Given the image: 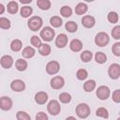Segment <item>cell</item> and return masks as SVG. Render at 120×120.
Masks as SVG:
<instances>
[{
  "instance_id": "1",
  "label": "cell",
  "mask_w": 120,
  "mask_h": 120,
  "mask_svg": "<svg viewBox=\"0 0 120 120\" xmlns=\"http://www.w3.org/2000/svg\"><path fill=\"white\" fill-rule=\"evenodd\" d=\"M43 24V21L39 16H32L27 22V26L31 31H38Z\"/></svg>"
},
{
  "instance_id": "2",
  "label": "cell",
  "mask_w": 120,
  "mask_h": 120,
  "mask_svg": "<svg viewBox=\"0 0 120 120\" xmlns=\"http://www.w3.org/2000/svg\"><path fill=\"white\" fill-rule=\"evenodd\" d=\"M91 110L88 104L86 103H80L76 107V114L81 119H85L90 115Z\"/></svg>"
},
{
  "instance_id": "3",
  "label": "cell",
  "mask_w": 120,
  "mask_h": 120,
  "mask_svg": "<svg viewBox=\"0 0 120 120\" xmlns=\"http://www.w3.org/2000/svg\"><path fill=\"white\" fill-rule=\"evenodd\" d=\"M40 38L44 40V41H46V42H50V41H52L53 38H54V37H55V32H54V30L52 28V27H50V26H45V27H43L41 30H40Z\"/></svg>"
},
{
  "instance_id": "4",
  "label": "cell",
  "mask_w": 120,
  "mask_h": 120,
  "mask_svg": "<svg viewBox=\"0 0 120 120\" xmlns=\"http://www.w3.org/2000/svg\"><path fill=\"white\" fill-rule=\"evenodd\" d=\"M110 42V37L105 32H99L95 37V43L98 47H105Z\"/></svg>"
},
{
  "instance_id": "5",
  "label": "cell",
  "mask_w": 120,
  "mask_h": 120,
  "mask_svg": "<svg viewBox=\"0 0 120 120\" xmlns=\"http://www.w3.org/2000/svg\"><path fill=\"white\" fill-rule=\"evenodd\" d=\"M47 111L52 115H57L61 111V106H60L59 101L56 99L50 100L47 105Z\"/></svg>"
},
{
  "instance_id": "6",
  "label": "cell",
  "mask_w": 120,
  "mask_h": 120,
  "mask_svg": "<svg viewBox=\"0 0 120 120\" xmlns=\"http://www.w3.org/2000/svg\"><path fill=\"white\" fill-rule=\"evenodd\" d=\"M96 95L98 99L106 100L111 95V90L107 85H100L98 87V89L96 91Z\"/></svg>"
},
{
  "instance_id": "7",
  "label": "cell",
  "mask_w": 120,
  "mask_h": 120,
  "mask_svg": "<svg viewBox=\"0 0 120 120\" xmlns=\"http://www.w3.org/2000/svg\"><path fill=\"white\" fill-rule=\"evenodd\" d=\"M108 75L112 80H117L120 77V65L117 63H113L110 65L108 68Z\"/></svg>"
},
{
  "instance_id": "8",
  "label": "cell",
  "mask_w": 120,
  "mask_h": 120,
  "mask_svg": "<svg viewBox=\"0 0 120 120\" xmlns=\"http://www.w3.org/2000/svg\"><path fill=\"white\" fill-rule=\"evenodd\" d=\"M50 85H51V87L52 89H55V90L61 89L65 85V80L61 76H54V77H52L51 79Z\"/></svg>"
},
{
  "instance_id": "9",
  "label": "cell",
  "mask_w": 120,
  "mask_h": 120,
  "mask_svg": "<svg viewBox=\"0 0 120 120\" xmlns=\"http://www.w3.org/2000/svg\"><path fill=\"white\" fill-rule=\"evenodd\" d=\"M60 69V64L57 61H50L47 63L46 65V72L50 75H54L56 73H58Z\"/></svg>"
},
{
  "instance_id": "10",
  "label": "cell",
  "mask_w": 120,
  "mask_h": 120,
  "mask_svg": "<svg viewBox=\"0 0 120 120\" xmlns=\"http://www.w3.org/2000/svg\"><path fill=\"white\" fill-rule=\"evenodd\" d=\"M10 88L14 92H22L25 89V83L22 80L16 79L10 82Z\"/></svg>"
},
{
  "instance_id": "11",
  "label": "cell",
  "mask_w": 120,
  "mask_h": 120,
  "mask_svg": "<svg viewBox=\"0 0 120 120\" xmlns=\"http://www.w3.org/2000/svg\"><path fill=\"white\" fill-rule=\"evenodd\" d=\"M12 100L10 98L3 96L0 98V109L3 111H9L12 108Z\"/></svg>"
},
{
  "instance_id": "12",
  "label": "cell",
  "mask_w": 120,
  "mask_h": 120,
  "mask_svg": "<svg viewBox=\"0 0 120 120\" xmlns=\"http://www.w3.org/2000/svg\"><path fill=\"white\" fill-rule=\"evenodd\" d=\"M68 38L67 37L66 34H59L56 38H55V45L57 48H65L68 44Z\"/></svg>"
},
{
  "instance_id": "13",
  "label": "cell",
  "mask_w": 120,
  "mask_h": 120,
  "mask_svg": "<svg viewBox=\"0 0 120 120\" xmlns=\"http://www.w3.org/2000/svg\"><path fill=\"white\" fill-rule=\"evenodd\" d=\"M82 24L85 28H92L96 24V19L91 15H84L82 18Z\"/></svg>"
},
{
  "instance_id": "14",
  "label": "cell",
  "mask_w": 120,
  "mask_h": 120,
  "mask_svg": "<svg viewBox=\"0 0 120 120\" xmlns=\"http://www.w3.org/2000/svg\"><path fill=\"white\" fill-rule=\"evenodd\" d=\"M0 63H1V66L2 68H6V69H8L12 67L14 61H13V58L11 55H8V54H6V55H3L1 57V60H0Z\"/></svg>"
},
{
  "instance_id": "15",
  "label": "cell",
  "mask_w": 120,
  "mask_h": 120,
  "mask_svg": "<svg viewBox=\"0 0 120 120\" xmlns=\"http://www.w3.org/2000/svg\"><path fill=\"white\" fill-rule=\"evenodd\" d=\"M48 98H49L48 94L43 91H39L35 95V101L39 105L45 104L48 101Z\"/></svg>"
},
{
  "instance_id": "16",
  "label": "cell",
  "mask_w": 120,
  "mask_h": 120,
  "mask_svg": "<svg viewBox=\"0 0 120 120\" xmlns=\"http://www.w3.org/2000/svg\"><path fill=\"white\" fill-rule=\"evenodd\" d=\"M69 49L74 52H81L82 49V42L78 38H74L69 43Z\"/></svg>"
},
{
  "instance_id": "17",
  "label": "cell",
  "mask_w": 120,
  "mask_h": 120,
  "mask_svg": "<svg viewBox=\"0 0 120 120\" xmlns=\"http://www.w3.org/2000/svg\"><path fill=\"white\" fill-rule=\"evenodd\" d=\"M36 54V50L31 47V46H26L25 48H23V50L22 51V57L26 58V59H30L32 58L34 55Z\"/></svg>"
},
{
  "instance_id": "18",
  "label": "cell",
  "mask_w": 120,
  "mask_h": 120,
  "mask_svg": "<svg viewBox=\"0 0 120 120\" xmlns=\"http://www.w3.org/2000/svg\"><path fill=\"white\" fill-rule=\"evenodd\" d=\"M88 10V7L85 3H78L77 6L75 7V13L77 15H83L84 13H86V11Z\"/></svg>"
},
{
  "instance_id": "19",
  "label": "cell",
  "mask_w": 120,
  "mask_h": 120,
  "mask_svg": "<svg viewBox=\"0 0 120 120\" xmlns=\"http://www.w3.org/2000/svg\"><path fill=\"white\" fill-rule=\"evenodd\" d=\"M52 52V48L47 43H42L41 46L38 48V52L42 56H48Z\"/></svg>"
},
{
  "instance_id": "20",
  "label": "cell",
  "mask_w": 120,
  "mask_h": 120,
  "mask_svg": "<svg viewBox=\"0 0 120 120\" xmlns=\"http://www.w3.org/2000/svg\"><path fill=\"white\" fill-rule=\"evenodd\" d=\"M96 81L95 80H87L84 83H83V90L87 93L92 92L95 88H96Z\"/></svg>"
},
{
  "instance_id": "21",
  "label": "cell",
  "mask_w": 120,
  "mask_h": 120,
  "mask_svg": "<svg viewBox=\"0 0 120 120\" xmlns=\"http://www.w3.org/2000/svg\"><path fill=\"white\" fill-rule=\"evenodd\" d=\"M7 9H8V12L10 13V14H16L19 10V6H18V3L15 2V1H10L8 3V6H7Z\"/></svg>"
},
{
  "instance_id": "22",
  "label": "cell",
  "mask_w": 120,
  "mask_h": 120,
  "mask_svg": "<svg viewBox=\"0 0 120 120\" xmlns=\"http://www.w3.org/2000/svg\"><path fill=\"white\" fill-rule=\"evenodd\" d=\"M15 67L19 71H24L27 68V62L22 58H19L15 62Z\"/></svg>"
},
{
  "instance_id": "23",
  "label": "cell",
  "mask_w": 120,
  "mask_h": 120,
  "mask_svg": "<svg viewBox=\"0 0 120 120\" xmlns=\"http://www.w3.org/2000/svg\"><path fill=\"white\" fill-rule=\"evenodd\" d=\"M51 5L52 4H51L50 0H38L37 1V6L41 10H48V9H50Z\"/></svg>"
},
{
  "instance_id": "24",
  "label": "cell",
  "mask_w": 120,
  "mask_h": 120,
  "mask_svg": "<svg viewBox=\"0 0 120 120\" xmlns=\"http://www.w3.org/2000/svg\"><path fill=\"white\" fill-rule=\"evenodd\" d=\"M20 13H21V16L23 17V18H28L32 15L33 13V8L29 6H23L22 8H21V10H20Z\"/></svg>"
},
{
  "instance_id": "25",
  "label": "cell",
  "mask_w": 120,
  "mask_h": 120,
  "mask_svg": "<svg viewBox=\"0 0 120 120\" xmlns=\"http://www.w3.org/2000/svg\"><path fill=\"white\" fill-rule=\"evenodd\" d=\"M92 58H93V52L91 51L85 50V51H82L81 52V59H82V62L87 63V62L91 61Z\"/></svg>"
},
{
  "instance_id": "26",
  "label": "cell",
  "mask_w": 120,
  "mask_h": 120,
  "mask_svg": "<svg viewBox=\"0 0 120 120\" xmlns=\"http://www.w3.org/2000/svg\"><path fill=\"white\" fill-rule=\"evenodd\" d=\"M22 42L20 39H13L10 43V49L13 52H19L22 50Z\"/></svg>"
},
{
  "instance_id": "27",
  "label": "cell",
  "mask_w": 120,
  "mask_h": 120,
  "mask_svg": "<svg viewBox=\"0 0 120 120\" xmlns=\"http://www.w3.org/2000/svg\"><path fill=\"white\" fill-rule=\"evenodd\" d=\"M95 60L98 64H104L107 61V55L102 52H98L95 54Z\"/></svg>"
},
{
  "instance_id": "28",
  "label": "cell",
  "mask_w": 120,
  "mask_h": 120,
  "mask_svg": "<svg viewBox=\"0 0 120 120\" xmlns=\"http://www.w3.org/2000/svg\"><path fill=\"white\" fill-rule=\"evenodd\" d=\"M60 14L65 18H68L72 15V8L69 6H63L60 8Z\"/></svg>"
},
{
  "instance_id": "29",
  "label": "cell",
  "mask_w": 120,
  "mask_h": 120,
  "mask_svg": "<svg viewBox=\"0 0 120 120\" xmlns=\"http://www.w3.org/2000/svg\"><path fill=\"white\" fill-rule=\"evenodd\" d=\"M50 23L52 27H55V28H58L62 25L63 22H62V19L59 17V16H52L51 19H50Z\"/></svg>"
},
{
  "instance_id": "30",
  "label": "cell",
  "mask_w": 120,
  "mask_h": 120,
  "mask_svg": "<svg viewBox=\"0 0 120 120\" xmlns=\"http://www.w3.org/2000/svg\"><path fill=\"white\" fill-rule=\"evenodd\" d=\"M107 20L111 23H116V22H118L119 16L117 14V12H115V11H110L108 13V15H107Z\"/></svg>"
},
{
  "instance_id": "31",
  "label": "cell",
  "mask_w": 120,
  "mask_h": 120,
  "mask_svg": "<svg viewBox=\"0 0 120 120\" xmlns=\"http://www.w3.org/2000/svg\"><path fill=\"white\" fill-rule=\"evenodd\" d=\"M65 27H66V30H67L68 32H69V33H74V32H76L77 29H78V24H77L75 22H73V21H69V22H68L66 23Z\"/></svg>"
},
{
  "instance_id": "32",
  "label": "cell",
  "mask_w": 120,
  "mask_h": 120,
  "mask_svg": "<svg viewBox=\"0 0 120 120\" xmlns=\"http://www.w3.org/2000/svg\"><path fill=\"white\" fill-rule=\"evenodd\" d=\"M59 100H60V102H62L64 104L69 103L71 101V95L68 92H63L59 95Z\"/></svg>"
},
{
  "instance_id": "33",
  "label": "cell",
  "mask_w": 120,
  "mask_h": 120,
  "mask_svg": "<svg viewBox=\"0 0 120 120\" xmlns=\"http://www.w3.org/2000/svg\"><path fill=\"white\" fill-rule=\"evenodd\" d=\"M96 115L98 116V117H101V118H109V112H108V110L104 107H99L97 111H96Z\"/></svg>"
},
{
  "instance_id": "34",
  "label": "cell",
  "mask_w": 120,
  "mask_h": 120,
  "mask_svg": "<svg viewBox=\"0 0 120 120\" xmlns=\"http://www.w3.org/2000/svg\"><path fill=\"white\" fill-rule=\"evenodd\" d=\"M76 77H77L78 80L83 81V80H85V79L88 77V72H87V70L84 69V68H80V69H78L77 72H76Z\"/></svg>"
},
{
  "instance_id": "35",
  "label": "cell",
  "mask_w": 120,
  "mask_h": 120,
  "mask_svg": "<svg viewBox=\"0 0 120 120\" xmlns=\"http://www.w3.org/2000/svg\"><path fill=\"white\" fill-rule=\"evenodd\" d=\"M10 26H11V23L8 18H5V17L0 18V27L2 29H9Z\"/></svg>"
},
{
  "instance_id": "36",
  "label": "cell",
  "mask_w": 120,
  "mask_h": 120,
  "mask_svg": "<svg viewBox=\"0 0 120 120\" xmlns=\"http://www.w3.org/2000/svg\"><path fill=\"white\" fill-rule=\"evenodd\" d=\"M30 42H31V44L33 45V47H35V48H39V47L41 46V44H42L40 38L38 37V36H36V35H34V36L31 37Z\"/></svg>"
},
{
  "instance_id": "37",
  "label": "cell",
  "mask_w": 120,
  "mask_h": 120,
  "mask_svg": "<svg viewBox=\"0 0 120 120\" xmlns=\"http://www.w3.org/2000/svg\"><path fill=\"white\" fill-rule=\"evenodd\" d=\"M16 118H17V120H30L31 119V116L26 112L19 111L16 113Z\"/></svg>"
},
{
  "instance_id": "38",
  "label": "cell",
  "mask_w": 120,
  "mask_h": 120,
  "mask_svg": "<svg viewBox=\"0 0 120 120\" xmlns=\"http://www.w3.org/2000/svg\"><path fill=\"white\" fill-rule=\"evenodd\" d=\"M111 35L112 38L114 39H120V25H115L111 32Z\"/></svg>"
},
{
  "instance_id": "39",
  "label": "cell",
  "mask_w": 120,
  "mask_h": 120,
  "mask_svg": "<svg viewBox=\"0 0 120 120\" xmlns=\"http://www.w3.org/2000/svg\"><path fill=\"white\" fill-rule=\"evenodd\" d=\"M112 52L115 56H117V57L120 56V42H115L112 44Z\"/></svg>"
},
{
  "instance_id": "40",
  "label": "cell",
  "mask_w": 120,
  "mask_h": 120,
  "mask_svg": "<svg viewBox=\"0 0 120 120\" xmlns=\"http://www.w3.org/2000/svg\"><path fill=\"white\" fill-rule=\"evenodd\" d=\"M112 99L115 103H120V89H116V90H114L112 92Z\"/></svg>"
},
{
  "instance_id": "41",
  "label": "cell",
  "mask_w": 120,
  "mask_h": 120,
  "mask_svg": "<svg viewBox=\"0 0 120 120\" xmlns=\"http://www.w3.org/2000/svg\"><path fill=\"white\" fill-rule=\"evenodd\" d=\"M48 119H49L48 115L43 112H39L36 115V120H48Z\"/></svg>"
},
{
  "instance_id": "42",
  "label": "cell",
  "mask_w": 120,
  "mask_h": 120,
  "mask_svg": "<svg viewBox=\"0 0 120 120\" xmlns=\"http://www.w3.org/2000/svg\"><path fill=\"white\" fill-rule=\"evenodd\" d=\"M22 4H24V5H27V4H30L33 0H19Z\"/></svg>"
},
{
  "instance_id": "43",
  "label": "cell",
  "mask_w": 120,
  "mask_h": 120,
  "mask_svg": "<svg viewBox=\"0 0 120 120\" xmlns=\"http://www.w3.org/2000/svg\"><path fill=\"white\" fill-rule=\"evenodd\" d=\"M4 11H5V7L3 4H0V15H2L4 13Z\"/></svg>"
},
{
  "instance_id": "44",
  "label": "cell",
  "mask_w": 120,
  "mask_h": 120,
  "mask_svg": "<svg viewBox=\"0 0 120 120\" xmlns=\"http://www.w3.org/2000/svg\"><path fill=\"white\" fill-rule=\"evenodd\" d=\"M67 119H75V117L74 116H68V117H67Z\"/></svg>"
},
{
  "instance_id": "45",
  "label": "cell",
  "mask_w": 120,
  "mask_h": 120,
  "mask_svg": "<svg viewBox=\"0 0 120 120\" xmlns=\"http://www.w3.org/2000/svg\"><path fill=\"white\" fill-rule=\"evenodd\" d=\"M83 1H85V2H93L95 0H83Z\"/></svg>"
}]
</instances>
